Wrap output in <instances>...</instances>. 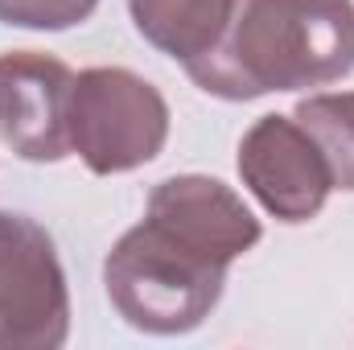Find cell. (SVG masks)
Here are the masks:
<instances>
[{"instance_id": "obj_3", "label": "cell", "mask_w": 354, "mask_h": 350, "mask_svg": "<svg viewBox=\"0 0 354 350\" xmlns=\"http://www.w3.org/2000/svg\"><path fill=\"white\" fill-rule=\"evenodd\" d=\"M71 153L95 177L132 174L161 157L169 140V103L128 66H87L75 75L66 107Z\"/></svg>"}, {"instance_id": "obj_4", "label": "cell", "mask_w": 354, "mask_h": 350, "mask_svg": "<svg viewBox=\"0 0 354 350\" xmlns=\"http://www.w3.org/2000/svg\"><path fill=\"white\" fill-rule=\"evenodd\" d=\"M71 338V288L50 231L0 210V350H58Z\"/></svg>"}, {"instance_id": "obj_7", "label": "cell", "mask_w": 354, "mask_h": 350, "mask_svg": "<svg viewBox=\"0 0 354 350\" xmlns=\"http://www.w3.org/2000/svg\"><path fill=\"white\" fill-rule=\"evenodd\" d=\"M145 214L223 264H235L264 239L252 206L227 181L206 174H177L157 181Z\"/></svg>"}, {"instance_id": "obj_1", "label": "cell", "mask_w": 354, "mask_h": 350, "mask_svg": "<svg viewBox=\"0 0 354 350\" xmlns=\"http://www.w3.org/2000/svg\"><path fill=\"white\" fill-rule=\"evenodd\" d=\"M354 71V0H235L223 37L185 66L194 87L248 103L330 87Z\"/></svg>"}, {"instance_id": "obj_5", "label": "cell", "mask_w": 354, "mask_h": 350, "mask_svg": "<svg viewBox=\"0 0 354 350\" xmlns=\"http://www.w3.org/2000/svg\"><path fill=\"white\" fill-rule=\"evenodd\" d=\"M239 177L276 223H309L322 214L334 177L313 136L292 116H260L239 140Z\"/></svg>"}, {"instance_id": "obj_8", "label": "cell", "mask_w": 354, "mask_h": 350, "mask_svg": "<svg viewBox=\"0 0 354 350\" xmlns=\"http://www.w3.org/2000/svg\"><path fill=\"white\" fill-rule=\"evenodd\" d=\"M128 12L157 54L189 66L223 37L235 0H128Z\"/></svg>"}, {"instance_id": "obj_10", "label": "cell", "mask_w": 354, "mask_h": 350, "mask_svg": "<svg viewBox=\"0 0 354 350\" xmlns=\"http://www.w3.org/2000/svg\"><path fill=\"white\" fill-rule=\"evenodd\" d=\"M99 0H0V25L62 33L95 17Z\"/></svg>"}, {"instance_id": "obj_6", "label": "cell", "mask_w": 354, "mask_h": 350, "mask_svg": "<svg viewBox=\"0 0 354 350\" xmlns=\"http://www.w3.org/2000/svg\"><path fill=\"white\" fill-rule=\"evenodd\" d=\"M75 71L41 50L0 54V140L33 165L71 157L66 107Z\"/></svg>"}, {"instance_id": "obj_9", "label": "cell", "mask_w": 354, "mask_h": 350, "mask_svg": "<svg viewBox=\"0 0 354 350\" xmlns=\"http://www.w3.org/2000/svg\"><path fill=\"white\" fill-rule=\"evenodd\" d=\"M292 120L322 149L334 190L354 194V91H322L297 103Z\"/></svg>"}, {"instance_id": "obj_2", "label": "cell", "mask_w": 354, "mask_h": 350, "mask_svg": "<svg viewBox=\"0 0 354 350\" xmlns=\"http://www.w3.org/2000/svg\"><path fill=\"white\" fill-rule=\"evenodd\" d=\"M227 268L231 264L206 256L145 214L111 243L103 260V288L132 330L177 338L214 313L227 288Z\"/></svg>"}]
</instances>
